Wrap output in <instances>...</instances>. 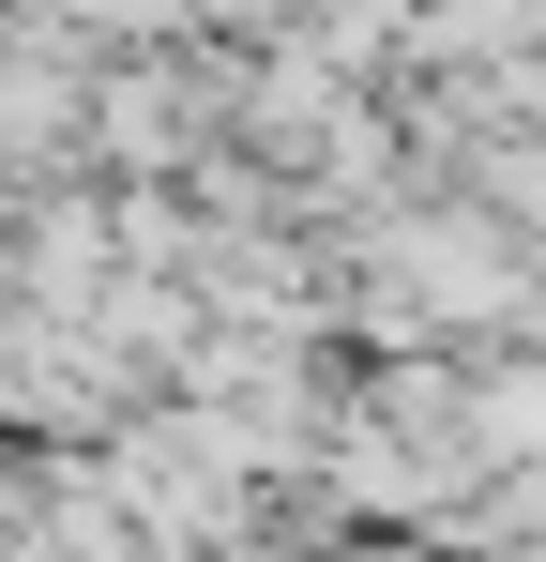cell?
<instances>
[{
    "label": "cell",
    "mask_w": 546,
    "mask_h": 562,
    "mask_svg": "<svg viewBox=\"0 0 546 562\" xmlns=\"http://www.w3.org/2000/svg\"><path fill=\"white\" fill-rule=\"evenodd\" d=\"M77 46H182L197 31V0H46Z\"/></svg>",
    "instance_id": "obj_1"
}]
</instances>
